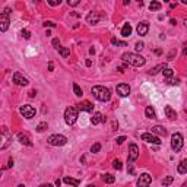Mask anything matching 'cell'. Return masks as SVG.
<instances>
[{
	"label": "cell",
	"instance_id": "21",
	"mask_svg": "<svg viewBox=\"0 0 187 187\" xmlns=\"http://www.w3.org/2000/svg\"><path fill=\"white\" fill-rule=\"evenodd\" d=\"M132 34V26H130V23H124V26L121 28V35L123 37H129Z\"/></svg>",
	"mask_w": 187,
	"mask_h": 187
},
{
	"label": "cell",
	"instance_id": "50",
	"mask_svg": "<svg viewBox=\"0 0 187 187\" xmlns=\"http://www.w3.org/2000/svg\"><path fill=\"white\" fill-rule=\"evenodd\" d=\"M40 187H53V184H50V183H47V184H41Z\"/></svg>",
	"mask_w": 187,
	"mask_h": 187
},
{
	"label": "cell",
	"instance_id": "16",
	"mask_svg": "<svg viewBox=\"0 0 187 187\" xmlns=\"http://www.w3.org/2000/svg\"><path fill=\"white\" fill-rule=\"evenodd\" d=\"M78 110H81V111H92L94 110V104L92 102H89V101H83V102H81V104L78 105Z\"/></svg>",
	"mask_w": 187,
	"mask_h": 187
},
{
	"label": "cell",
	"instance_id": "12",
	"mask_svg": "<svg viewBox=\"0 0 187 187\" xmlns=\"http://www.w3.org/2000/svg\"><path fill=\"white\" fill-rule=\"evenodd\" d=\"M116 91H117V94H119L120 97H127L129 94H130V86H129L127 83H120V85H117Z\"/></svg>",
	"mask_w": 187,
	"mask_h": 187
},
{
	"label": "cell",
	"instance_id": "17",
	"mask_svg": "<svg viewBox=\"0 0 187 187\" xmlns=\"http://www.w3.org/2000/svg\"><path fill=\"white\" fill-rule=\"evenodd\" d=\"M18 139L22 145H26V146H32V142H31L29 136L25 135V133H18Z\"/></svg>",
	"mask_w": 187,
	"mask_h": 187
},
{
	"label": "cell",
	"instance_id": "19",
	"mask_svg": "<svg viewBox=\"0 0 187 187\" xmlns=\"http://www.w3.org/2000/svg\"><path fill=\"white\" fill-rule=\"evenodd\" d=\"M177 171H178L180 174H187V159H183V161L180 162L178 167H177Z\"/></svg>",
	"mask_w": 187,
	"mask_h": 187
},
{
	"label": "cell",
	"instance_id": "30",
	"mask_svg": "<svg viewBox=\"0 0 187 187\" xmlns=\"http://www.w3.org/2000/svg\"><path fill=\"white\" fill-rule=\"evenodd\" d=\"M73 91H75V95L76 97H82L83 95V92H82V89H81V88H79V85H73Z\"/></svg>",
	"mask_w": 187,
	"mask_h": 187
},
{
	"label": "cell",
	"instance_id": "2",
	"mask_svg": "<svg viewBox=\"0 0 187 187\" xmlns=\"http://www.w3.org/2000/svg\"><path fill=\"white\" fill-rule=\"evenodd\" d=\"M92 95L97 98L98 101H102V102H107V101H110V98H111V92L108 88H105V86H101V85H97V86H94L92 89Z\"/></svg>",
	"mask_w": 187,
	"mask_h": 187
},
{
	"label": "cell",
	"instance_id": "7",
	"mask_svg": "<svg viewBox=\"0 0 187 187\" xmlns=\"http://www.w3.org/2000/svg\"><path fill=\"white\" fill-rule=\"evenodd\" d=\"M151 181H152V177H151L148 172H143V174H140V177L137 178L136 186L137 187H149Z\"/></svg>",
	"mask_w": 187,
	"mask_h": 187
},
{
	"label": "cell",
	"instance_id": "14",
	"mask_svg": "<svg viewBox=\"0 0 187 187\" xmlns=\"http://www.w3.org/2000/svg\"><path fill=\"white\" fill-rule=\"evenodd\" d=\"M104 121H105V117H104V114H101V113H94V116L91 117V123H92L94 126L101 124V123H104Z\"/></svg>",
	"mask_w": 187,
	"mask_h": 187
},
{
	"label": "cell",
	"instance_id": "15",
	"mask_svg": "<svg viewBox=\"0 0 187 187\" xmlns=\"http://www.w3.org/2000/svg\"><path fill=\"white\" fill-rule=\"evenodd\" d=\"M99 21V15L97 12H89L88 16H86V23H91V25H95Z\"/></svg>",
	"mask_w": 187,
	"mask_h": 187
},
{
	"label": "cell",
	"instance_id": "24",
	"mask_svg": "<svg viewBox=\"0 0 187 187\" xmlns=\"http://www.w3.org/2000/svg\"><path fill=\"white\" fill-rule=\"evenodd\" d=\"M101 178H102V181H104V183H107V184H113V183L116 181V177H114V175H111V174H104Z\"/></svg>",
	"mask_w": 187,
	"mask_h": 187
},
{
	"label": "cell",
	"instance_id": "52",
	"mask_svg": "<svg viewBox=\"0 0 187 187\" xmlns=\"http://www.w3.org/2000/svg\"><path fill=\"white\" fill-rule=\"evenodd\" d=\"M91 64H92V61H91V60H86V66H88V68H89Z\"/></svg>",
	"mask_w": 187,
	"mask_h": 187
},
{
	"label": "cell",
	"instance_id": "10",
	"mask_svg": "<svg viewBox=\"0 0 187 187\" xmlns=\"http://www.w3.org/2000/svg\"><path fill=\"white\" fill-rule=\"evenodd\" d=\"M13 82H15L16 85H19V86H26V85H28V79H26L22 73L15 72V73H13Z\"/></svg>",
	"mask_w": 187,
	"mask_h": 187
},
{
	"label": "cell",
	"instance_id": "3",
	"mask_svg": "<svg viewBox=\"0 0 187 187\" xmlns=\"http://www.w3.org/2000/svg\"><path fill=\"white\" fill-rule=\"evenodd\" d=\"M76 120H78V107H68L66 111H64V121L66 124L72 126L75 124Z\"/></svg>",
	"mask_w": 187,
	"mask_h": 187
},
{
	"label": "cell",
	"instance_id": "45",
	"mask_svg": "<svg viewBox=\"0 0 187 187\" xmlns=\"http://www.w3.org/2000/svg\"><path fill=\"white\" fill-rule=\"evenodd\" d=\"M174 56H175V51L172 50V51L170 53V54H168V60H172V57H174Z\"/></svg>",
	"mask_w": 187,
	"mask_h": 187
},
{
	"label": "cell",
	"instance_id": "34",
	"mask_svg": "<svg viewBox=\"0 0 187 187\" xmlns=\"http://www.w3.org/2000/svg\"><path fill=\"white\" fill-rule=\"evenodd\" d=\"M167 83H170V85H178L180 81L178 79H172L171 78V79H167Z\"/></svg>",
	"mask_w": 187,
	"mask_h": 187
},
{
	"label": "cell",
	"instance_id": "51",
	"mask_svg": "<svg viewBox=\"0 0 187 187\" xmlns=\"http://www.w3.org/2000/svg\"><path fill=\"white\" fill-rule=\"evenodd\" d=\"M60 184H61V180L57 178V180H56V186H60Z\"/></svg>",
	"mask_w": 187,
	"mask_h": 187
},
{
	"label": "cell",
	"instance_id": "43",
	"mask_svg": "<svg viewBox=\"0 0 187 187\" xmlns=\"http://www.w3.org/2000/svg\"><path fill=\"white\" fill-rule=\"evenodd\" d=\"M51 6H57V5H60V0H51V2H48Z\"/></svg>",
	"mask_w": 187,
	"mask_h": 187
},
{
	"label": "cell",
	"instance_id": "53",
	"mask_svg": "<svg viewBox=\"0 0 187 187\" xmlns=\"http://www.w3.org/2000/svg\"><path fill=\"white\" fill-rule=\"evenodd\" d=\"M183 3H184V5H187V0H183Z\"/></svg>",
	"mask_w": 187,
	"mask_h": 187
},
{
	"label": "cell",
	"instance_id": "38",
	"mask_svg": "<svg viewBox=\"0 0 187 187\" xmlns=\"http://www.w3.org/2000/svg\"><path fill=\"white\" fill-rule=\"evenodd\" d=\"M53 45H54V47H56V48L59 50V48H60V41H59V38H54V40H53Z\"/></svg>",
	"mask_w": 187,
	"mask_h": 187
},
{
	"label": "cell",
	"instance_id": "27",
	"mask_svg": "<svg viewBox=\"0 0 187 187\" xmlns=\"http://www.w3.org/2000/svg\"><path fill=\"white\" fill-rule=\"evenodd\" d=\"M162 8V5L159 3V2H152L149 5V9L152 10V12H155V10H159V9Z\"/></svg>",
	"mask_w": 187,
	"mask_h": 187
},
{
	"label": "cell",
	"instance_id": "29",
	"mask_svg": "<svg viewBox=\"0 0 187 187\" xmlns=\"http://www.w3.org/2000/svg\"><path fill=\"white\" fill-rule=\"evenodd\" d=\"M172 181H174V177H172V175H168V177H165V178L162 180V186H164V187H168L172 183Z\"/></svg>",
	"mask_w": 187,
	"mask_h": 187
},
{
	"label": "cell",
	"instance_id": "9",
	"mask_svg": "<svg viewBox=\"0 0 187 187\" xmlns=\"http://www.w3.org/2000/svg\"><path fill=\"white\" fill-rule=\"evenodd\" d=\"M137 158H139V148H137V145L132 143L129 146V162H133Z\"/></svg>",
	"mask_w": 187,
	"mask_h": 187
},
{
	"label": "cell",
	"instance_id": "31",
	"mask_svg": "<svg viewBox=\"0 0 187 187\" xmlns=\"http://www.w3.org/2000/svg\"><path fill=\"white\" fill-rule=\"evenodd\" d=\"M45 129H47V123H45V121H43V123H40V124L37 126V132H38V133H41V132H44Z\"/></svg>",
	"mask_w": 187,
	"mask_h": 187
},
{
	"label": "cell",
	"instance_id": "55",
	"mask_svg": "<svg viewBox=\"0 0 187 187\" xmlns=\"http://www.w3.org/2000/svg\"><path fill=\"white\" fill-rule=\"evenodd\" d=\"M88 187H97V186H92V184H89V186H88Z\"/></svg>",
	"mask_w": 187,
	"mask_h": 187
},
{
	"label": "cell",
	"instance_id": "32",
	"mask_svg": "<svg viewBox=\"0 0 187 187\" xmlns=\"http://www.w3.org/2000/svg\"><path fill=\"white\" fill-rule=\"evenodd\" d=\"M99 149H101V145H99V143H94V145L91 146V152H92V154L99 152Z\"/></svg>",
	"mask_w": 187,
	"mask_h": 187
},
{
	"label": "cell",
	"instance_id": "44",
	"mask_svg": "<svg viewBox=\"0 0 187 187\" xmlns=\"http://www.w3.org/2000/svg\"><path fill=\"white\" fill-rule=\"evenodd\" d=\"M127 68V64H124V66H119V68H117V70H119L120 73H123V72H124V69Z\"/></svg>",
	"mask_w": 187,
	"mask_h": 187
},
{
	"label": "cell",
	"instance_id": "54",
	"mask_svg": "<svg viewBox=\"0 0 187 187\" xmlns=\"http://www.w3.org/2000/svg\"><path fill=\"white\" fill-rule=\"evenodd\" d=\"M18 187H25V186H23V184H19V186H18Z\"/></svg>",
	"mask_w": 187,
	"mask_h": 187
},
{
	"label": "cell",
	"instance_id": "48",
	"mask_svg": "<svg viewBox=\"0 0 187 187\" xmlns=\"http://www.w3.org/2000/svg\"><path fill=\"white\" fill-rule=\"evenodd\" d=\"M53 69H54V64L50 61V63H48V70H53Z\"/></svg>",
	"mask_w": 187,
	"mask_h": 187
},
{
	"label": "cell",
	"instance_id": "39",
	"mask_svg": "<svg viewBox=\"0 0 187 187\" xmlns=\"http://www.w3.org/2000/svg\"><path fill=\"white\" fill-rule=\"evenodd\" d=\"M44 26L47 28V26H50V28H54L56 26V23L51 22V21H47V22H44Z\"/></svg>",
	"mask_w": 187,
	"mask_h": 187
},
{
	"label": "cell",
	"instance_id": "47",
	"mask_svg": "<svg viewBox=\"0 0 187 187\" xmlns=\"http://www.w3.org/2000/svg\"><path fill=\"white\" fill-rule=\"evenodd\" d=\"M8 167H9V168H12V167H13V159H12V158L9 159V164H8Z\"/></svg>",
	"mask_w": 187,
	"mask_h": 187
},
{
	"label": "cell",
	"instance_id": "5",
	"mask_svg": "<svg viewBox=\"0 0 187 187\" xmlns=\"http://www.w3.org/2000/svg\"><path fill=\"white\" fill-rule=\"evenodd\" d=\"M9 13H10V9L6 8L5 12L0 13V31L5 32V31L9 28V23H10V19H9Z\"/></svg>",
	"mask_w": 187,
	"mask_h": 187
},
{
	"label": "cell",
	"instance_id": "49",
	"mask_svg": "<svg viewBox=\"0 0 187 187\" xmlns=\"http://www.w3.org/2000/svg\"><path fill=\"white\" fill-rule=\"evenodd\" d=\"M183 54H184V56H187V44L184 45V48H183Z\"/></svg>",
	"mask_w": 187,
	"mask_h": 187
},
{
	"label": "cell",
	"instance_id": "23",
	"mask_svg": "<svg viewBox=\"0 0 187 187\" xmlns=\"http://www.w3.org/2000/svg\"><path fill=\"white\" fill-rule=\"evenodd\" d=\"M145 116H146L148 119H155V117H157L155 110H154L152 107H146V108H145Z\"/></svg>",
	"mask_w": 187,
	"mask_h": 187
},
{
	"label": "cell",
	"instance_id": "11",
	"mask_svg": "<svg viewBox=\"0 0 187 187\" xmlns=\"http://www.w3.org/2000/svg\"><path fill=\"white\" fill-rule=\"evenodd\" d=\"M142 140L145 142H149V143H155V145H161V140H159V137L154 135V133H143L142 136Z\"/></svg>",
	"mask_w": 187,
	"mask_h": 187
},
{
	"label": "cell",
	"instance_id": "6",
	"mask_svg": "<svg viewBox=\"0 0 187 187\" xmlns=\"http://www.w3.org/2000/svg\"><path fill=\"white\" fill-rule=\"evenodd\" d=\"M183 136L180 135V133H174V135L171 136V148L174 152H178V151H181V148H183Z\"/></svg>",
	"mask_w": 187,
	"mask_h": 187
},
{
	"label": "cell",
	"instance_id": "42",
	"mask_svg": "<svg viewBox=\"0 0 187 187\" xmlns=\"http://www.w3.org/2000/svg\"><path fill=\"white\" fill-rule=\"evenodd\" d=\"M129 172H130V174H135V168H133L132 162H129Z\"/></svg>",
	"mask_w": 187,
	"mask_h": 187
},
{
	"label": "cell",
	"instance_id": "37",
	"mask_svg": "<svg viewBox=\"0 0 187 187\" xmlns=\"http://www.w3.org/2000/svg\"><path fill=\"white\" fill-rule=\"evenodd\" d=\"M22 37L26 38V40H29V38H31V32H29V31H26V29H23L22 31Z\"/></svg>",
	"mask_w": 187,
	"mask_h": 187
},
{
	"label": "cell",
	"instance_id": "28",
	"mask_svg": "<svg viewBox=\"0 0 187 187\" xmlns=\"http://www.w3.org/2000/svg\"><path fill=\"white\" fill-rule=\"evenodd\" d=\"M162 73H164L165 79H171V78H172V75H174V72H172V69H170V68H165L164 70H162Z\"/></svg>",
	"mask_w": 187,
	"mask_h": 187
},
{
	"label": "cell",
	"instance_id": "46",
	"mask_svg": "<svg viewBox=\"0 0 187 187\" xmlns=\"http://www.w3.org/2000/svg\"><path fill=\"white\" fill-rule=\"evenodd\" d=\"M35 95H37V91H31V92H29V97L31 98H34Z\"/></svg>",
	"mask_w": 187,
	"mask_h": 187
},
{
	"label": "cell",
	"instance_id": "35",
	"mask_svg": "<svg viewBox=\"0 0 187 187\" xmlns=\"http://www.w3.org/2000/svg\"><path fill=\"white\" fill-rule=\"evenodd\" d=\"M111 44H114V45H123V47H126V43H120V41H117L116 38H113V40H111Z\"/></svg>",
	"mask_w": 187,
	"mask_h": 187
},
{
	"label": "cell",
	"instance_id": "18",
	"mask_svg": "<svg viewBox=\"0 0 187 187\" xmlns=\"http://www.w3.org/2000/svg\"><path fill=\"white\" fill-rule=\"evenodd\" d=\"M164 111H165V116H167V117H168L170 120H175V119H177V113L172 110L171 105H167Z\"/></svg>",
	"mask_w": 187,
	"mask_h": 187
},
{
	"label": "cell",
	"instance_id": "26",
	"mask_svg": "<svg viewBox=\"0 0 187 187\" xmlns=\"http://www.w3.org/2000/svg\"><path fill=\"white\" fill-rule=\"evenodd\" d=\"M164 69H165V64H158V66H155L154 69H151L149 75H157V73H159V72L164 70Z\"/></svg>",
	"mask_w": 187,
	"mask_h": 187
},
{
	"label": "cell",
	"instance_id": "22",
	"mask_svg": "<svg viewBox=\"0 0 187 187\" xmlns=\"http://www.w3.org/2000/svg\"><path fill=\"white\" fill-rule=\"evenodd\" d=\"M63 181H64L66 184H70V186H73V187L79 186V180L72 178V177H64V178H63Z\"/></svg>",
	"mask_w": 187,
	"mask_h": 187
},
{
	"label": "cell",
	"instance_id": "36",
	"mask_svg": "<svg viewBox=\"0 0 187 187\" xmlns=\"http://www.w3.org/2000/svg\"><path fill=\"white\" fill-rule=\"evenodd\" d=\"M143 47H145V44H143L142 41H139V43H136V51H140Z\"/></svg>",
	"mask_w": 187,
	"mask_h": 187
},
{
	"label": "cell",
	"instance_id": "20",
	"mask_svg": "<svg viewBox=\"0 0 187 187\" xmlns=\"http://www.w3.org/2000/svg\"><path fill=\"white\" fill-rule=\"evenodd\" d=\"M152 133L154 135H159V136H165L167 135V130L162 126H155V127H152Z\"/></svg>",
	"mask_w": 187,
	"mask_h": 187
},
{
	"label": "cell",
	"instance_id": "41",
	"mask_svg": "<svg viewBox=\"0 0 187 187\" xmlns=\"http://www.w3.org/2000/svg\"><path fill=\"white\" fill-rule=\"evenodd\" d=\"M124 140H126V137H124V136H120V137H117V143H119V145H121Z\"/></svg>",
	"mask_w": 187,
	"mask_h": 187
},
{
	"label": "cell",
	"instance_id": "1",
	"mask_svg": "<svg viewBox=\"0 0 187 187\" xmlns=\"http://www.w3.org/2000/svg\"><path fill=\"white\" fill-rule=\"evenodd\" d=\"M121 60H123L126 64L135 66V68H140V66H143V64L146 63L145 57H142V56L137 54V53H124V54L121 56Z\"/></svg>",
	"mask_w": 187,
	"mask_h": 187
},
{
	"label": "cell",
	"instance_id": "8",
	"mask_svg": "<svg viewBox=\"0 0 187 187\" xmlns=\"http://www.w3.org/2000/svg\"><path fill=\"white\" fill-rule=\"evenodd\" d=\"M21 114L25 119H32L35 116V108L32 105H22L21 107Z\"/></svg>",
	"mask_w": 187,
	"mask_h": 187
},
{
	"label": "cell",
	"instance_id": "40",
	"mask_svg": "<svg viewBox=\"0 0 187 187\" xmlns=\"http://www.w3.org/2000/svg\"><path fill=\"white\" fill-rule=\"evenodd\" d=\"M68 3H69V6H78L79 5V0H72V2L69 0Z\"/></svg>",
	"mask_w": 187,
	"mask_h": 187
},
{
	"label": "cell",
	"instance_id": "33",
	"mask_svg": "<svg viewBox=\"0 0 187 187\" xmlns=\"http://www.w3.org/2000/svg\"><path fill=\"white\" fill-rule=\"evenodd\" d=\"M113 167H114L116 170H121V168H123V165H121V161H120V159H116V161L113 162Z\"/></svg>",
	"mask_w": 187,
	"mask_h": 187
},
{
	"label": "cell",
	"instance_id": "25",
	"mask_svg": "<svg viewBox=\"0 0 187 187\" xmlns=\"http://www.w3.org/2000/svg\"><path fill=\"white\" fill-rule=\"evenodd\" d=\"M59 53H60V56H61L63 59H68L69 56H70V48H66V47H60V48H59Z\"/></svg>",
	"mask_w": 187,
	"mask_h": 187
},
{
	"label": "cell",
	"instance_id": "13",
	"mask_svg": "<svg viewBox=\"0 0 187 187\" xmlns=\"http://www.w3.org/2000/svg\"><path fill=\"white\" fill-rule=\"evenodd\" d=\"M136 31H137V34H139L140 37H145V35L148 34V31H149V23L146 22V21H143V22H140L137 25Z\"/></svg>",
	"mask_w": 187,
	"mask_h": 187
},
{
	"label": "cell",
	"instance_id": "4",
	"mask_svg": "<svg viewBox=\"0 0 187 187\" xmlns=\"http://www.w3.org/2000/svg\"><path fill=\"white\" fill-rule=\"evenodd\" d=\"M47 142L50 143L51 146H63V145L68 143V139H66V136L63 135H51L47 139Z\"/></svg>",
	"mask_w": 187,
	"mask_h": 187
}]
</instances>
